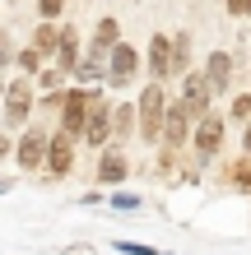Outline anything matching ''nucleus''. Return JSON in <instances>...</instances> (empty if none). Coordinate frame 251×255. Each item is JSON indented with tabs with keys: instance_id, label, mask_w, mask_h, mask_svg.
Returning a JSON list of instances; mask_svg holds the SVG:
<instances>
[{
	"instance_id": "f257e3e1",
	"label": "nucleus",
	"mask_w": 251,
	"mask_h": 255,
	"mask_svg": "<svg viewBox=\"0 0 251 255\" xmlns=\"http://www.w3.org/2000/svg\"><path fill=\"white\" fill-rule=\"evenodd\" d=\"M163 116H168V98H163L158 84H149L140 93V139L144 144H154L158 134H163Z\"/></svg>"
},
{
	"instance_id": "f03ea898",
	"label": "nucleus",
	"mask_w": 251,
	"mask_h": 255,
	"mask_svg": "<svg viewBox=\"0 0 251 255\" xmlns=\"http://www.w3.org/2000/svg\"><path fill=\"white\" fill-rule=\"evenodd\" d=\"M47 107H61V130L75 139V134H84V116H88V93H79V88H70V93L51 98Z\"/></svg>"
},
{
	"instance_id": "7ed1b4c3",
	"label": "nucleus",
	"mask_w": 251,
	"mask_h": 255,
	"mask_svg": "<svg viewBox=\"0 0 251 255\" xmlns=\"http://www.w3.org/2000/svg\"><path fill=\"white\" fill-rule=\"evenodd\" d=\"M107 134H112V107L102 102V93H88V116H84V139L88 144H107Z\"/></svg>"
},
{
	"instance_id": "20e7f679",
	"label": "nucleus",
	"mask_w": 251,
	"mask_h": 255,
	"mask_svg": "<svg viewBox=\"0 0 251 255\" xmlns=\"http://www.w3.org/2000/svg\"><path fill=\"white\" fill-rule=\"evenodd\" d=\"M210 98H214V88H210V79H205V70H191L186 88H182V107L191 116H210Z\"/></svg>"
},
{
	"instance_id": "39448f33",
	"label": "nucleus",
	"mask_w": 251,
	"mask_h": 255,
	"mask_svg": "<svg viewBox=\"0 0 251 255\" xmlns=\"http://www.w3.org/2000/svg\"><path fill=\"white\" fill-rule=\"evenodd\" d=\"M5 126H23V116L33 112V88H28V79H14L5 84Z\"/></svg>"
},
{
	"instance_id": "423d86ee",
	"label": "nucleus",
	"mask_w": 251,
	"mask_h": 255,
	"mask_svg": "<svg viewBox=\"0 0 251 255\" xmlns=\"http://www.w3.org/2000/svg\"><path fill=\"white\" fill-rule=\"evenodd\" d=\"M47 167L56 172V176H65L70 167H75V139L61 130V134H51L47 139Z\"/></svg>"
},
{
	"instance_id": "0eeeda50",
	"label": "nucleus",
	"mask_w": 251,
	"mask_h": 255,
	"mask_svg": "<svg viewBox=\"0 0 251 255\" xmlns=\"http://www.w3.org/2000/svg\"><path fill=\"white\" fill-rule=\"evenodd\" d=\"M196 148L205 158H214L219 148H224V121L219 116H200V126H196Z\"/></svg>"
},
{
	"instance_id": "6e6552de",
	"label": "nucleus",
	"mask_w": 251,
	"mask_h": 255,
	"mask_svg": "<svg viewBox=\"0 0 251 255\" xmlns=\"http://www.w3.org/2000/svg\"><path fill=\"white\" fill-rule=\"evenodd\" d=\"M107 70H112V84H126L130 74L140 70V56H135V47L116 42V47H112V61H107Z\"/></svg>"
},
{
	"instance_id": "1a4fd4ad",
	"label": "nucleus",
	"mask_w": 251,
	"mask_h": 255,
	"mask_svg": "<svg viewBox=\"0 0 251 255\" xmlns=\"http://www.w3.org/2000/svg\"><path fill=\"white\" fill-rule=\"evenodd\" d=\"M149 74H154V79H168V74H172V37L168 33H158L149 42Z\"/></svg>"
},
{
	"instance_id": "9d476101",
	"label": "nucleus",
	"mask_w": 251,
	"mask_h": 255,
	"mask_svg": "<svg viewBox=\"0 0 251 255\" xmlns=\"http://www.w3.org/2000/svg\"><path fill=\"white\" fill-rule=\"evenodd\" d=\"M191 130V112L182 107V102H168V116H163V139L168 144H182Z\"/></svg>"
},
{
	"instance_id": "9b49d317",
	"label": "nucleus",
	"mask_w": 251,
	"mask_h": 255,
	"mask_svg": "<svg viewBox=\"0 0 251 255\" xmlns=\"http://www.w3.org/2000/svg\"><path fill=\"white\" fill-rule=\"evenodd\" d=\"M19 153V162L23 167H37L42 158H47V134H37V130H23V144L14 148Z\"/></svg>"
},
{
	"instance_id": "f8f14e48",
	"label": "nucleus",
	"mask_w": 251,
	"mask_h": 255,
	"mask_svg": "<svg viewBox=\"0 0 251 255\" xmlns=\"http://www.w3.org/2000/svg\"><path fill=\"white\" fill-rule=\"evenodd\" d=\"M79 65V42H75V28H61V47H56V70L61 74H75Z\"/></svg>"
},
{
	"instance_id": "ddd939ff",
	"label": "nucleus",
	"mask_w": 251,
	"mask_h": 255,
	"mask_svg": "<svg viewBox=\"0 0 251 255\" xmlns=\"http://www.w3.org/2000/svg\"><path fill=\"white\" fill-rule=\"evenodd\" d=\"M205 79H210L214 93H224V88H228V79H233V61H228V51H214V56H210V65H205Z\"/></svg>"
},
{
	"instance_id": "4468645a",
	"label": "nucleus",
	"mask_w": 251,
	"mask_h": 255,
	"mask_svg": "<svg viewBox=\"0 0 251 255\" xmlns=\"http://www.w3.org/2000/svg\"><path fill=\"white\" fill-rule=\"evenodd\" d=\"M98 181H102V186H116V181H126V158L116 153V148H107V153L98 158Z\"/></svg>"
},
{
	"instance_id": "2eb2a0df",
	"label": "nucleus",
	"mask_w": 251,
	"mask_h": 255,
	"mask_svg": "<svg viewBox=\"0 0 251 255\" xmlns=\"http://www.w3.org/2000/svg\"><path fill=\"white\" fill-rule=\"evenodd\" d=\"M56 47H61V28H56V23H42L37 37H33V51L37 56H56Z\"/></svg>"
},
{
	"instance_id": "dca6fc26",
	"label": "nucleus",
	"mask_w": 251,
	"mask_h": 255,
	"mask_svg": "<svg viewBox=\"0 0 251 255\" xmlns=\"http://www.w3.org/2000/svg\"><path fill=\"white\" fill-rule=\"evenodd\" d=\"M116 33H121V28H116V19H102V23H98V33H93V56H102V51H112L116 42H121Z\"/></svg>"
},
{
	"instance_id": "f3484780",
	"label": "nucleus",
	"mask_w": 251,
	"mask_h": 255,
	"mask_svg": "<svg viewBox=\"0 0 251 255\" xmlns=\"http://www.w3.org/2000/svg\"><path fill=\"white\" fill-rule=\"evenodd\" d=\"M75 79H84V84H93V79H98V84H102V56H93V51H88L84 61L75 65Z\"/></svg>"
},
{
	"instance_id": "a211bd4d",
	"label": "nucleus",
	"mask_w": 251,
	"mask_h": 255,
	"mask_svg": "<svg viewBox=\"0 0 251 255\" xmlns=\"http://www.w3.org/2000/svg\"><path fill=\"white\" fill-rule=\"evenodd\" d=\"M233 121H251V93H238V98H233Z\"/></svg>"
},
{
	"instance_id": "6ab92c4d",
	"label": "nucleus",
	"mask_w": 251,
	"mask_h": 255,
	"mask_svg": "<svg viewBox=\"0 0 251 255\" xmlns=\"http://www.w3.org/2000/svg\"><path fill=\"white\" fill-rule=\"evenodd\" d=\"M19 70H23V74H37V70H42V56H37L33 47H23V51H19Z\"/></svg>"
},
{
	"instance_id": "aec40b11",
	"label": "nucleus",
	"mask_w": 251,
	"mask_h": 255,
	"mask_svg": "<svg viewBox=\"0 0 251 255\" xmlns=\"http://www.w3.org/2000/svg\"><path fill=\"white\" fill-rule=\"evenodd\" d=\"M112 204H116V209H140V195H130V190H116V195H112Z\"/></svg>"
},
{
	"instance_id": "412c9836",
	"label": "nucleus",
	"mask_w": 251,
	"mask_h": 255,
	"mask_svg": "<svg viewBox=\"0 0 251 255\" xmlns=\"http://www.w3.org/2000/svg\"><path fill=\"white\" fill-rule=\"evenodd\" d=\"M61 5H65V0H37V9H42V19H56V14H61Z\"/></svg>"
},
{
	"instance_id": "4be33fe9",
	"label": "nucleus",
	"mask_w": 251,
	"mask_h": 255,
	"mask_svg": "<svg viewBox=\"0 0 251 255\" xmlns=\"http://www.w3.org/2000/svg\"><path fill=\"white\" fill-rule=\"evenodd\" d=\"M116 112V134H130V107H112Z\"/></svg>"
},
{
	"instance_id": "5701e85b",
	"label": "nucleus",
	"mask_w": 251,
	"mask_h": 255,
	"mask_svg": "<svg viewBox=\"0 0 251 255\" xmlns=\"http://www.w3.org/2000/svg\"><path fill=\"white\" fill-rule=\"evenodd\" d=\"M61 79H65V74H61V70H56V65H51V70H42V88H56V84H61Z\"/></svg>"
},
{
	"instance_id": "b1692460",
	"label": "nucleus",
	"mask_w": 251,
	"mask_h": 255,
	"mask_svg": "<svg viewBox=\"0 0 251 255\" xmlns=\"http://www.w3.org/2000/svg\"><path fill=\"white\" fill-rule=\"evenodd\" d=\"M233 181H238L242 190H251V167H247V162H242V167H238V172H233Z\"/></svg>"
},
{
	"instance_id": "393cba45",
	"label": "nucleus",
	"mask_w": 251,
	"mask_h": 255,
	"mask_svg": "<svg viewBox=\"0 0 251 255\" xmlns=\"http://www.w3.org/2000/svg\"><path fill=\"white\" fill-rule=\"evenodd\" d=\"M228 14H251V0H228Z\"/></svg>"
},
{
	"instance_id": "a878e982",
	"label": "nucleus",
	"mask_w": 251,
	"mask_h": 255,
	"mask_svg": "<svg viewBox=\"0 0 251 255\" xmlns=\"http://www.w3.org/2000/svg\"><path fill=\"white\" fill-rule=\"evenodd\" d=\"M242 148L251 153V121H247V130H242Z\"/></svg>"
},
{
	"instance_id": "bb28decb",
	"label": "nucleus",
	"mask_w": 251,
	"mask_h": 255,
	"mask_svg": "<svg viewBox=\"0 0 251 255\" xmlns=\"http://www.w3.org/2000/svg\"><path fill=\"white\" fill-rule=\"evenodd\" d=\"M5 153H14V144L5 139V134H0V158H5Z\"/></svg>"
},
{
	"instance_id": "cd10ccee",
	"label": "nucleus",
	"mask_w": 251,
	"mask_h": 255,
	"mask_svg": "<svg viewBox=\"0 0 251 255\" xmlns=\"http://www.w3.org/2000/svg\"><path fill=\"white\" fill-rule=\"evenodd\" d=\"M65 255H88V251H84V246H70V251H65Z\"/></svg>"
},
{
	"instance_id": "c85d7f7f",
	"label": "nucleus",
	"mask_w": 251,
	"mask_h": 255,
	"mask_svg": "<svg viewBox=\"0 0 251 255\" xmlns=\"http://www.w3.org/2000/svg\"><path fill=\"white\" fill-rule=\"evenodd\" d=\"M0 102H5V74H0Z\"/></svg>"
}]
</instances>
